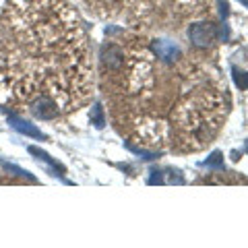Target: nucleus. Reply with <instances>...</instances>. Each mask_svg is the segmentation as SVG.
<instances>
[{
    "label": "nucleus",
    "instance_id": "13",
    "mask_svg": "<svg viewBox=\"0 0 248 248\" xmlns=\"http://www.w3.org/2000/svg\"><path fill=\"white\" fill-rule=\"evenodd\" d=\"M246 153H248V141H246Z\"/></svg>",
    "mask_w": 248,
    "mask_h": 248
},
{
    "label": "nucleus",
    "instance_id": "10",
    "mask_svg": "<svg viewBox=\"0 0 248 248\" xmlns=\"http://www.w3.org/2000/svg\"><path fill=\"white\" fill-rule=\"evenodd\" d=\"M124 145H126V149H128V151H133L135 155H141V157H143V159H155V157H157V153L145 151V149H141V147H137V145H133V143H130V141H126V143H124Z\"/></svg>",
    "mask_w": 248,
    "mask_h": 248
},
{
    "label": "nucleus",
    "instance_id": "7",
    "mask_svg": "<svg viewBox=\"0 0 248 248\" xmlns=\"http://www.w3.org/2000/svg\"><path fill=\"white\" fill-rule=\"evenodd\" d=\"M91 124L95 128H104L106 126V116H104L102 104H95V106L91 108Z\"/></svg>",
    "mask_w": 248,
    "mask_h": 248
},
{
    "label": "nucleus",
    "instance_id": "3",
    "mask_svg": "<svg viewBox=\"0 0 248 248\" xmlns=\"http://www.w3.org/2000/svg\"><path fill=\"white\" fill-rule=\"evenodd\" d=\"M9 124H11L15 130H17V133H21V135L40 139V141H44V139H46V135L35 126V124H31V122H27V120H23V118H19V116H15V114L9 116Z\"/></svg>",
    "mask_w": 248,
    "mask_h": 248
},
{
    "label": "nucleus",
    "instance_id": "2",
    "mask_svg": "<svg viewBox=\"0 0 248 248\" xmlns=\"http://www.w3.org/2000/svg\"><path fill=\"white\" fill-rule=\"evenodd\" d=\"M151 48H153L155 54H157V58L161 62H166V64H172V62H176L182 56L180 46H178L176 42H170V40H155L151 44Z\"/></svg>",
    "mask_w": 248,
    "mask_h": 248
},
{
    "label": "nucleus",
    "instance_id": "4",
    "mask_svg": "<svg viewBox=\"0 0 248 248\" xmlns=\"http://www.w3.org/2000/svg\"><path fill=\"white\" fill-rule=\"evenodd\" d=\"M27 151H29L31 155H35V157L40 159V161H44V164H48V166H50V172H52L54 176H60V178H62V176L66 174L64 166H62V164H58L56 159H52L48 153H46V151H42V149H40V147H29Z\"/></svg>",
    "mask_w": 248,
    "mask_h": 248
},
{
    "label": "nucleus",
    "instance_id": "9",
    "mask_svg": "<svg viewBox=\"0 0 248 248\" xmlns=\"http://www.w3.org/2000/svg\"><path fill=\"white\" fill-rule=\"evenodd\" d=\"M232 77H234V83L240 89H248V73L240 71L238 66H232Z\"/></svg>",
    "mask_w": 248,
    "mask_h": 248
},
{
    "label": "nucleus",
    "instance_id": "12",
    "mask_svg": "<svg viewBox=\"0 0 248 248\" xmlns=\"http://www.w3.org/2000/svg\"><path fill=\"white\" fill-rule=\"evenodd\" d=\"M238 2H240V4H244L246 9H248V0H238Z\"/></svg>",
    "mask_w": 248,
    "mask_h": 248
},
{
    "label": "nucleus",
    "instance_id": "8",
    "mask_svg": "<svg viewBox=\"0 0 248 248\" xmlns=\"http://www.w3.org/2000/svg\"><path fill=\"white\" fill-rule=\"evenodd\" d=\"M205 168H213V170H223V153L221 151H213L209 157L203 161Z\"/></svg>",
    "mask_w": 248,
    "mask_h": 248
},
{
    "label": "nucleus",
    "instance_id": "1",
    "mask_svg": "<svg viewBox=\"0 0 248 248\" xmlns=\"http://www.w3.org/2000/svg\"><path fill=\"white\" fill-rule=\"evenodd\" d=\"M188 40L197 48H207L215 40V25L213 23H192L188 27Z\"/></svg>",
    "mask_w": 248,
    "mask_h": 248
},
{
    "label": "nucleus",
    "instance_id": "11",
    "mask_svg": "<svg viewBox=\"0 0 248 248\" xmlns=\"http://www.w3.org/2000/svg\"><path fill=\"white\" fill-rule=\"evenodd\" d=\"M217 4H219V15H221V19H228V15H230V4H228V0H217Z\"/></svg>",
    "mask_w": 248,
    "mask_h": 248
},
{
    "label": "nucleus",
    "instance_id": "5",
    "mask_svg": "<svg viewBox=\"0 0 248 248\" xmlns=\"http://www.w3.org/2000/svg\"><path fill=\"white\" fill-rule=\"evenodd\" d=\"M102 60H104V64H108L110 68H118L124 64V52L118 48V46H106L104 52H102Z\"/></svg>",
    "mask_w": 248,
    "mask_h": 248
},
{
    "label": "nucleus",
    "instance_id": "6",
    "mask_svg": "<svg viewBox=\"0 0 248 248\" xmlns=\"http://www.w3.org/2000/svg\"><path fill=\"white\" fill-rule=\"evenodd\" d=\"M0 164H2L4 172H9V174H13V176H19V178H27V180L35 182V176H31L27 170H23V168H19V166H15V164H9V161H4V159H0Z\"/></svg>",
    "mask_w": 248,
    "mask_h": 248
}]
</instances>
